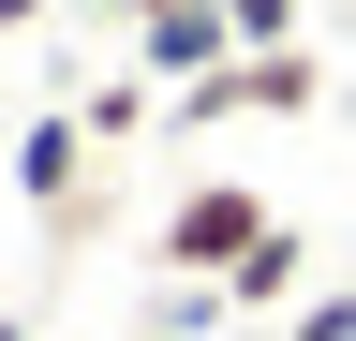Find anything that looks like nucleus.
Returning a JSON list of instances; mask_svg holds the SVG:
<instances>
[{
	"label": "nucleus",
	"instance_id": "obj_1",
	"mask_svg": "<svg viewBox=\"0 0 356 341\" xmlns=\"http://www.w3.org/2000/svg\"><path fill=\"white\" fill-rule=\"evenodd\" d=\"M267 238H282V223H267V208H252L238 178H208V193H178V223H163V252H178L193 282H238V267H252Z\"/></svg>",
	"mask_w": 356,
	"mask_h": 341
},
{
	"label": "nucleus",
	"instance_id": "obj_2",
	"mask_svg": "<svg viewBox=\"0 0 356 341\" xmlns=\"http://www.w3.org/2000/svg\"><path fill=\"white\" fill-rule=\"evenodd\" d=\"M149 74H238V15L222 0H163L149 15Z\"/></svg>",
	"mask_w": 356,
	"mask_h": 341
},
{
	"label": "nucleus",
	"instance_id": "obj_3",
	"mask_svg": "<svg viewBox=\"0 0 356 341\" xmlns=\"http://www.w3.org/2000/svg\"><path fill=\"white\" fill-rule=\"evenodd\" d=\"M15 193H30V208L74 193V119H30V134H15Z\"/></svg>",
	"mask_w": 356,
	"mask_h": 341
},
{
	"label": "nucleus",
	"instance_id": "obj_4",
	"mask_svg": "<svg viewBox=\"0 0 356 341\" xmlns=\"http://www.w3.org/2000/svg\"><path fill=\"white\" fill-rule=\"evenodd\" d=\"M222 297H238V312H267V297H297V238H267V252H252V267L222 282Z\"/></svg>",
	"mask_w": 356,
	"mask_h": 341
},
{
	"label": "nucleus",
	"instance_id": "obj_5",
	"mask_svg": "<svg viewBox=\"0 0 356 341\" xmlns=\"http://www.w3.org/2000/svg\"><path fill=\"white\" fill-rule=\"evenodd\" d=\"M222 15H238V60H252V45H282V30H297V0H222Z\"/></svg>",
	"mask_w": 356,
	"mask_h": 341
},
{
	"label": "nucleus",
	"instance_id": "obj_6",
	"mask_svg": "<svg viewBox=\"0 0 356 341\" xmlns=\"http://www.w3.org/2000/svg\"><path fill=\"white\" fill-rule=\"evenodd\" d=\"M282 341H356V297H312V312H297Z\"/></svg>",
	"mask_w": 356,
	"mask_h": 341
},
{
	"label": "nucleus",
	"instance_id": "obj_7",
	"mask_svg": "<svg viewBox=\"0 0 356 341\" xmlns=\"http://www.w3.org/2000/svg\"><path fill=\"white\" fill-rule=\"evenodd\" d=\"M0 341H30V326H15V312H0Z\"/></svg>",
	"mask_w": 356,
	"mask_h": 341
}]
</instances>
